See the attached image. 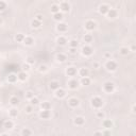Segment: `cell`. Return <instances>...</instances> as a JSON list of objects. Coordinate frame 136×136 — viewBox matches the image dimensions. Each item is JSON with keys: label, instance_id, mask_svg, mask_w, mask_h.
I'll return each instance as SVG.
<instances>
[{"label": "cell", "instance_id": "cell-1", "mask_svg": "<svg viewBox=\"0 0 136 136\" xmlns=\"http://www.w3.org/2000/svg\"><path fill=\"white\" fill-rule=\"evenodd\" d=\"M90 104H92V106L94 108H96V110H99V108H101L104 104L102 98L100 97H93L92 100H90Z\"/></svg>", "mask_w": 136, "mask_h": 136}, {"label": "cell", "instance_id": "cell-2", "mask_svg": "<svg viewBox=\"0 0 136 136\" xmlns=\"http://www.w3.org/2000/svg\"><path fill=\"white\" fill-rule=\"evenodd\" d=\"M102 88H103V92L106 93V94H112L114 90H115V84L111 81H106V82L103 83L102 85Z\"/></svg>", "mask_w": 136, "mask_h": 136}, {"label": "cell", "instance_id": "cell-3", "mask_svg": "<svg viewBox=\"0 0 136 136\" xmlns=\"http://www.w3.org/2000/svg\"><path fill=\"white\" fill-rule=\"evenodd\" d=\"M104 67L107 71H115L117 68H118V64H117V62H115L114 60H108L105 62Z\"/></svg>", "mask_w": 136, "mask_h": 136}, {"label": "cell", "instance_id": "cell-4", "mask_svg": "<svg viewBox=\"0 0 136 136\" xmlns=\"http://www.w3.org/2000/svg\"><path fill=\"white\" fill-rule=\"evenodd\" d=\"M81 52H82V54L84 57H90V55H93L94 49L90 47L89 45H85V46H83L82 49H81Z\"/></svg>", "mask_w": 136, "mask_h": 136}, {"label": "cell", "instance_id": "cell-5", "mask_svg": "<svg viewBox=\"0 0 136 136\" xmlns=\"http://www.w3.org/2000/svg\"><path fill=\"white\" fill-rule=\"evenodd\" d=\"M85 29L87 30V31H94V30H96V28H97V23H96V21L95 20H92V19H89V20H87L86 22H85Z\"/></svg>", "mask_w": 136, "mask_h": 136}, {"label": "cell", "instance_id": "cell-6", "mask_svg": "<svg viewBox=\"0 0 136 136\" xmlns=\"http://www.w3.org/2000/svg\"><path fill=\"white\" fill-rule=\"evenodd\" d=\"M54 96H55V98L58 99H63L66 97V90L64 88H61L59 87L58 89L54 90Z\"/></svg>", "mask_w": 136, "mask_h": 136}, {"label": "cell", "instance_id": "cell-7", "mask_svg": "<svg viewBox=\"0 0 136 136\" xmlns=\"http://www.w3.org/2000/svg\"><path fill=\"white\" fill-rule=\"evenodd\" d=\"M65 72H66V75H67L68 77H75V76L78 74V69H77V67H75V66H68V67L66 68Z\"/></svg>", "mask_w": 136, "mask_h": 136}, {"label": "cell", "instance_id": "cell-8", "mask_svg": "<svg viewBox=\"0 0 136 136\" xmlns=\"http://www.w3.org/2000/svg\"><path fill=\"white\" fill-rule=\"evenodd\" d=\"M80 86V83H79V81L77 79H71L68 81V88L71 89V90H75L77 89L78 87Z\"/></svg>", "mask_w": 136, "mask_h": 136}, {"label": "cell", "instance_id": "cell-9", "mask_svg": "<svg viewBox=\"0 0 136 136\" xmlns=\"http://www.w3.org/2000/svg\"><path fill=\"white\" fill-rule=\"evenodd\" d=\"M68 30V25L66 22H62L60 21L58 25H57V31L58 32H61V33H64Z\"/></svg>", "mask_w": 136, "mask_h": 136}, {"label": "cell", "instance_id": "cell-10", "mask_svg": "<svg viewBox=\"0 0 136 136\" xmlns=\"http://www.w3.org/2000/svg\"><path fill=\"white\" fill-rule=\"evenodd\" d=\"M60 11L62 13H68L70 11V4L67 1H63L60 4Z\"/></svg>", "mask_w": 136, "mask_h": 136}, {"label": "cell", "instance_id": "cell-11", "mask_svg": "<svg viewBox=\"0 0 136 136\" xmlns=\"http://www.w3.org/2000/svg\"><path fill=\"white\" fill-rule=\"evenodd\" d=\"M51 117V112L50 110H42L39 112V118L41 119H45V120H47L49 119Z\"/></svg>", "mask_w": 136, "mask_h": 136}, {"label": "cell", "instance_id": "cell-12", "mask_svg": "<svg viewBox=\"0 0 136 136\" xmlns=\"http://www.w3.org/2000/svg\"><path fill=\"white\" fill-rule=\"evenodd\" d=\"M68 104L71 107H78L80 105V100L76 97H71L68 99Z\"/></svg>", "mask_w": 136, "mask_h": 136}, {"label": "cell", "instance_id": "cell-13", "mask_svg": "<svg viewBox=\"0 0 136 136\" xmlns=\"http://www.w3.org/2000/svg\"><path fill=\"white\" fill-rule=\"evenodd\" d=\"M110 5L108 4H105V3H103V4H101L100 6H99V13H100L101 15H106V13L108 12V10H110Z\"/></svg>", "mask_w": 136, "mask_h": 136}, {"label": "cell", "instance_id": "cell-14", "mask_svg": "<svg viewBox=\"0 0 136 136\" xmlns=\"http://www.w3.org/2000/svg\"><path fill=\"white\" fill-rule=\"evenodd\" d=\"M17 78L19 81H21V82H25V81H27V79H28V72L21 70L17 74Z\"/></svg>", "mask_w": 136, "mask_h": 136}, {"label": "cell", "instance_id": "cell-15", "mask_svg": "<svg viewBox=\"0 0 136 136\" xmlns=\"http://www.w3.org/2000/svg\"><path fill=\"white\" fill-rule=\"evenodd\" d=\"M74 123L78 126H81V125H83L85 123V118L82 116H77L76 118L74 119Z\"/></svg>", "mask_w": 136, "mask_h": 136}, {"label": "cell", "instance_id": "cell-16", "mask_svg": "<svg viewBox=\"0 0 136 136\" xmlns=\"http://www.w3.org/2000/svg\"><path fill=\"white\" fill-rule=\"evenodd\" d=\"M79 83L82 86H88V85H90V83H92V80H90L88 77H82L81 80L79 81Z\"/></svg>", "mask_w": 136, "mask_h": 136}, {"label": "cell", "instance_id": "cell-17", "mask_svg": "<svg viewBox=\"0 0 136 136\" xmlns=\"http://www.w3.org/2000/svg\"><path fill=\"white\" fill-rule=\"evenodd\" d=\"M113 121L111 120V119H104L103 121H102V126L104 129H108V130H111L112 128H113Z\"/></svg>", "mask_w": 136, "mask_h": 136}, {"label": "cell", "instance_id": "cell-18", "mask_svg": "<svg viewBox=\"0 0 136 136\" xmlns=\"http://www.w3.org/2000/svg\"><path fill=\"white\" fill-rule=\"evenodd\" d=\"M22 44H25L26 46H29V47L33 46V45H34V38L32 37V36H26Z\"/></svg>", "mask_w": 136, "mask_h": 136}, {"label": "cell", "instance_id": "cell-19", "mask_svg": "<svg viewBox=\"0 0 136 136\" xmlns=\"http://www.w3.org/2000/svg\"><path fill=\"white\" fill-rule=\"evenodd\" d=\"M78 74H79V76L82 78V77H88V75H89V70H88V68H86V67H82V68H80L79 70H78Z\"/></svg>", "mask_w": 136, "mask_h": 136}, {"label": "cell", "instance_id": "cell-20", "mask_svg": "<svg viewBox=\"0 0 136 136\" xmlns=\"http://www.w3.org/2000/svg\"><path fill=\"white\" fill-rule=\"evenodd\" d=\"M106 15L110 19H114V18H116L117 16H118V12H117L116 10H114V9H110L108 12L106 13Z\"/></svg>", "mask_w": 136, "mask_h": 136}, {"label": "cell", "instance_id": "cell-21", "mask_svg": "<svg viewBox=\"0 0 136 136\" xmlns=\"http://www.w3.org/2000/svg\"><path fill=\"white\" fill-rule=\"evenodd\" d=\"M55 60L59 62V63H64L67 61V55L64 53H58L57 57H55Z\"/></svg>", "mask_w": 136, "mask_h": 136}, {"label": "cell", "instance_id": "cell-22", "mask_svg": "<svg viewBox=\"0 0 136 136\" xmlns=\"http://www.w3.org/2000/svg\"><path fill=\"white\" fill-rule=\"evenodd\" d=\"M57 43L59 46H65V45H67L68 41L67 38L65 37V36H59V37L57 38Z\"/></svg>", "mask_w": 136, "mask_h": 136}, {"label": "cell", "instance_id": "cell-23", "mask_svg": "<svg viewBox=\"0 0 136 136\" xmlns=\"http://www.w3.org/2000/svg\"><path fill=\"white\" fill-rule=\"evenodd\" d=\"M9 116H10L11 118H16L18 116V110L16 106H13L11 110H9Z\"/></svg>", "mask_w": 136, "mask_h": 136}, {"label": "cell", "instance_id": "cell-24", "mask_svg": "<svg viewBox=\"0 0 136 136\" xmlns=\"http://www.w3.org/2000/svg\"><path fill=\"white\" fill-rule=\"evenodd\" d=\"M3 128L4 129H6V130H12L13 128H14V122L12 121V120H5L4 122H3Z\"/></svg>", "mask_w": 136, "mask_h": 136}, {"label": "cell", "instance_id": "cell-25", "mask_svg": "<svg viewBox=\"0 0 136 136\" xmlns=\"http://www.w3.org/2000/svg\"><path fill=\"white\" fill-rule=\"evenodd\" d=\"M130 48L129 47H126V46H123V47H120L119 49V53L121 54V55L125 57V55H128V54H130Z\"/></svg>", "mask_w": 136, "mask_h": 136}, {"label": "cell", "instance_id": "cell-26", "mask_svg": "<svg viewBox=\"0 0 136 136\" xmlns=\"http://www.w3.org/2000/svg\"><path fill=\"white\" fill-rule=\"evenodd\" d=\"M7 82L9 83H16L17 82V80H18V78H17V75H15V74H10L7 76Z\"/></svg>", "mask_w": 136, "mask_h": 136}, {"label": "cell", "instance_id": "cell-27", "mask_svg": "<svg viewBox=\"0 0 136 136\" xmlns=\"http://www.w3.org/2000/svg\"><path fill=\"white\" fill-rule=\"evenodd\" d=\"M42 110H51V103L49 101H43L39 103Z\"/></svg>", "mask_w": 136, "mask_h": 136}, {"label": "cell", "instance_id": "cell-28", "mask_svg": "<svg viewBox=\"0 0 136 136\" xmlns=\"http://www.w3.org/2000/svg\"><path fill=\"white\" fill-rule=\"evenodd\" d=\"M63 18H64V15H63L62 12H58V13H54L53 14V19L55 20V21H62L63 20Z\"/></svg>", "mask_w": 136, "mask_h": 136}, {"label": "cell", "instance_id": "cell-29", "mask_svg": "<svg viewBox=\"0 0 136 136\" xmlns=\"http://www.w3.org/2000/svg\"><path fill=\"white\" fill-rule=\"evenodd\" d=\"M41 26H42V21H39V20H37V19H35V18L31 21V27H32L33 29H39Z\"/></svg>", "mask_w": 136, "mask_h": 136}, {"label": "cell", "instance_id": "cell-30", "mask_svg": "<svg viewBox=\"0 0 136 136\" xmlns=\"http://www.w3.org/2000/svg\"><path fill=\"white\" fill-rule=\"evenodd\" d=\"M49 87L51 90H55L60 87V82L59 81H51L50 84H49Z\"/></svg>", "mask_w": 136, "mask_h": 136}, {"label": "cell", "instance_id": "cell-31", "mask_svg": "<svg viewBox=\"0 0 136 136\" xmlns=\"http://www.w3.org/2000/svg\"><path fill=\"white\" fill-rule=\"evenodd\" d=\"M10 104L12 106H17L18 104H19V99H18L16 96H13L10 98Z\"/></svg>", "mask_w": 136, "mask_h": 136}, {"label": "cell", "instance_id": "cell-32", "mask_svg": "<svg viewBox=\"0 0 136 136\" xmlns=\"http://www.w3.org/2000/svg\"><path fill=\"white\" fill-rule=\"evenodd\" d=\"M25 37H26V35H25L23 33H17V34L15 35V41H16L17 43H22L23 39H25Z\"/></svg>", "mask_w": 136, "mask_h": 136}, {"label": "cell", "instance_id": "cell-33", "mask_svg": "<svg viewBox=\"0 0 136 136\" xmlns=\"http://www.w3.org/2000/svg\"><path fill=\"white\" fill-rule=\"evenodd\" d=\"M93 39H94V38H93V35L89 34V33H86V34H84V36H83V41H84L86 44L92 43Z\"/></svg>", "mask_w": 136, "mask_h": 136}, {"label": "cell", "instance_id": "cell-34", "mask_svg": "<svg viewBox=\"0 0 136 136\" xmlns=\"http://www.w3.org/2000/svg\"><path fill=\"white\" fill-rule=\"evenodd\" d=\"M29 101H30V104H32L33 106H35V105H38V104L41 103V101H39V99H38L37 97H35V96H34L33 98H31V99H30Z\"/></svg>", "mask_w": 136, "mask_h": 136}, {"label": "cell", "instance_id": "cell-35", "mask_svg": "<svg viewBox=\"0 0 136 136\" xmlns=\"http://www.w3.org/2000/svg\"><path fill=\"white\" fill-rule=\"evenodd\" d=\"M20 134H21L22 136H30V135H32V134H33V132H32L30 129H28V128H25V129H22V130H21Z\"/></svg>", "mask_w": 136, "mask_h": 136}, {"label": "cell", "instance_id": "cell-36", "mask_svg": "<svg viewBox=\"0 0 136 136\" xmlns=\"http://www.w3.org/2000/svg\"><path fill=\"white\" fill-rule=\"evenodd\" d=\"M48 70H49L48 66H47V65H45V64H42V65H39V66H38V71L41 72V74H44V72H47Z\"/></svg>", "mask_w": 136, "mask_h": 136}, {"label": "cell", "instance_id": "cell-37", "mask_svg": "<svg viewBox=\"0 0 136 136\" xmlns=\"http://www.w3.org/2000/svg\"><path fill=\"white\" fill-rule=\"evenodd\" d=\"M68 45H69L70 48H77L79 46V42L77 39H71V41H69Z\"/></svg>", "mask_w": 136, "mask_h": 136}, {"label": "cell", "instance_id": "cell-38", "mask_svg": "<svg viewBox=\"0 0 136 136\" xmlns=\"http://www.w3.org/2000/svg\"><path fill=\"white\" fill-rule=\"evenodd\" d=\"M33 111H34V106H33L32 104L26 105V107H25V112H26L27 114H31Z\"/></svg>", "mask_w": 136, "mask_h": 136}, {"label": "cell", "instance_id": "cell-39", "mask_svg": "<svg viewBox=\"0 0 136 136\" xmlns=\"http://www.w3.org/2000/svg\"><path fill=\"white\" fill-rule=\"evenodd\" d=\"M50 10H51V13L52 14L58 13V12H60V5H58V4H52Z\"/></svg>", "mask_w": 136, "mask_h": 136}, {"label": "cell", "instance_id": "cell-40", "mask_svg": "<svg viewBox=\"0 0 136 136\" xmlns=\"http://www.w3.org/2000/svg\"><path fill=\"white\" fill-rule=\"evenodd\" d=\"M21 69L23 70V71H26V72H28V71H30V69H31V65L30 64H28V63H23V64L21 65Z\"/></svg>", "mask_w": 136, "mask_h": 136}, {"label": "cell", "instance_id": "cell-41", "mask_svg": "<svg viewBox=\"0 0 136 136\" xmlns=\"http://www.w3.org/2000/svg\"><path fill=\"white\" fill-rule=\"evenodd\" d=\"M96 117H97V118H99V119H104L105 118V114L102 111H98L96 113Z\"/></svg>", "mask_w": 136, "mask_h": 136}, {"label": "cell", "instance_id": "cell-42", "mask_svg": "<svg viewBox=\"0 0 136 136\" xmlns=\"http://www.w3.org/2000/svg\"><path fill=\"white\" fill-rule=\"evenodd\" d=\"M35 95H34V93L32 92V90H28V92L26 93V99H28V100H30L31 98H33Z\"/></svg>", "mask_w": 136, "mask_h": 136}, {"label": "cell", "instance_id": "cell-43", "mask_svg": "<svg viewBox=\"0 0 136 136\" xmlns=\"http://www.w3.org/2000/svg\"><path fill=\"white\" fill-rule=\"evenodd\" d=\"M6 9V3L3 1V0H0V12L4 11Z\"/></svg>", "mask_w": 136, "mask_h": 136}, {"label": "cell", "instance_id": "cell-44", "mask_svg": "<svg viewBox=\"0 0 136 136\" xmlns=\"http://www.w3.org/2000/svg\"><path fill=\"white\" fill-rule=\"evenodd\" d=\"M27 63H28V64H30V65H33L35 62H34V60H33L31 57H29L28 59H27Z\"/></svg>", "mask_w": 136, "mask_h": 136}, {"label": "cell", "instance_id": "cell-45", "mask_svg": "<svg viewBox=\"0 0 136 136\" xmlns=\"http://www.w3.org/2000/svg\"><path fill=\"white\" fill-rule=\"evenodd\" d=\"M69 52H70L71 54H76V53H77V48H70V49H69Z\"/></svg>", "mask_w": 136, "mask_h": 136}, {"label": "cell", "instance_id": "cell-46", "mask_svg": "<svg viewBox=\"0 0 136 136\" xmlns=\"http://www.w3.org/2000/svg\"><path fill=\"white\" fill-rule=\"evenodd\" d=\"M35 19H37V20H39V21H43V16L39 15V14L36 15V16H35Z\"/></svg>", "mask_w": 136, "mask_h": 136}, {"label": "cell", "instance_id": "cell-47", "mask_svg": "<svg viewBox=\"0 0 136 136\" xmlns=\"http://www.w3.org/2000/svg\"><path fill=\"white\" fill-rule=\"evenodd\" d=\"M111 131H108V129H106L105 131H102V135H110Z\"/></svg>", "mask_w": 136, "mask_h": 136}, {"label": "cell", "instance_id": "cell-48", "mask_svg": "<svg viewBox=\"0 0 136 136\" xmlns=\"http://www.w3.org/2000/svg\"><path fill=\"white\" fill-rule=\"evenodd\" d=\"M135 50H136L135 45H132V46H131V48H130V51H131V52H135Z\"/></svg>", "mask_w": 136, "mask_h": 136}, {"label": "cell", "instance_id": "cell-49", "mask_svg": "<svg viewBox=\"0 0 136 136\" xmlns=\"http://www.w3.org/2000/svg\"><path fill=\"white\" fill-rule=\"evenodd\" d=\"M132 113L133 114H136V106H135V104L132 105Z\"/></svg>", "mask_w": 136, "mask_h": 136}, {"label": "cell", "instance_id": "cell-50", "mask_svg": "<svg viewBox=\"0 0 136 136\" xmlns=\"http://www.w3.org/2000/svg\"><path fill=\"white\" fill-rule=\"evenodd\" d=\"M94 135H102V131H96L94 132Z\"/></svg>", "mask_w": 136, "mask_h": 136}, {"label": "cell", "instance_id": "cell-51", "mask_svg": "<svg viewBox=\"0 0 136 136\" xmlns=\"http://www.w3.org/2000/svg\"><path fill=\"white\" fill-rule=\"evenodd\" d=\"M94 67H95V68H99V64H98V63H95V64H94Z\"/></svg>", "mask_w": 136, "mask_h": 136}, {"label": "cell", "instance_id": "cell-52", "mask_svg": "<svg viewBox=\"0 0 136 136\" xmlns=\"http://www.w3.org/2000/svg\"><path fill=\"white\" fill-rule=\"evenodd\" d=\"M2 22H3V21H2V18H1V17H0V26H1V25H2Z\"/></svg>", "mask_w": 136, "mask_h": 136}]
</instances>
